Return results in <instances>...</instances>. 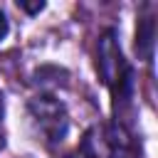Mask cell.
Segmentation results:
<instances>
[{
  "mask_svg": "<svg viewBox=\"0 0 158 158\" xmlns=\"http://www.w3.org/2000/svg\"><path fill=\"white\" fill-rule=\"evenodd\" d=\"M96 72L101 77V81L111 89V96H114V114H116V126L126 128V116L133 106V69L131 64L126 62L123 52H121V44H118V37L114 30H106L101 32L99 42H96ZM128 131V128H126Z\"/></svg>",
  "mask_w": 158,
  "mask_h": 158,
  "instance_id": "6da1fadb",
  "label": "cell"
},
{
  "mask_svg": "<svg viewBox=\"0 0 158 158\" xmlns=\"http://www.w3.org/2000/svg\"><path fill=\"white\" fill-rule=\"evenodd\" d=\"M84 158H136L131 133L121 126L96 123L81 138Z\"/></svg>",
  "mask_w": 158,
  "mask_h": 158,
  "instance_id": "7a4b0ae2",
  "label": "cell"
},
{
  "mask_svg": "<svg viewBox=\"0 0 158 158\" xmlns=\"http://www.w3.org/2000/svg\"><path fill=\"white\" fill-rule=\"evenodd\" d=\"M32 121L37 123L40 133L47 138V143L57 146L64 141L69 131V114L67 106L54 96V94H35L27 104Z\"/></svg>",
  "mask_w": 158,
  "mask_h": 158,
  "instance_id": "3957f363",
  "label": "cell"
},
{
  "mask_svg": "<svg viewBox=\"0 0 158 158\" xmlns=\"http://www.w3.org/2000/svg\"><path fill=\"white\" fill-rule=\"evenodd\" d=\"M153 40H156V20L151 15H143L136 27V52L146 62L153 57Z\"/></svg>",
  "mask_w": 158,
  "mask_h": 158,
  "instance_id": "277c9868",
  "label": "cell"
},
{
  "mask_svg": "<svg viewBox=\"0 0 158 158\" xmlns=\"http://www.w3.org/2000/svg\"><path fill=\"white\" fill-rule=\"evenodd\" d=\"M67 72L59 67H40L35 72V86L40 89V94H52L57 86L67 84Z\"/></svg>",
  "mask_w": 158,
  "mask_h": 158,
  "instance_id": "5b68a950",
  "label": "cell"
},
{
  "mask_svg": "<svg viewBox=\"0 0 158 158\" xmlns=\"http://www.w3.org/2000/svg\"><path fill=\"white\" fill-rule=\"evenodd\" d=\"M17 7H20V10H25V12H30V15H37V12H42V10H44V2H42V0H37V2L20 0V2H17Z\"/></svg>",
  "mask_w": 158,
  "mask_h": 158,
  "instance_id": "8992f818",
  "label": "cell"
},
{
  "mask_svg": "<svg viewBox=\"0 0 158 158\" xmlns=\"http://www.w3.org/2000/svg\"><path fill=\"white\" fill-rule=\"evenodd\" d=\"M7 32H10V22H7V17H5V12L0 10V42L7 37Z\"/></svg>",
  "mask_w": 158,
  "mask_h": 158,
  "instance_id": "52a82bcc",
  "label": "cell"
},
{
  "mask_svg": "<svg viewBox=\"0 0 158 158\" xmlns=\"http://www.w3.org/2000/svg\"><path fill=\"white\" fill-rule=\"evenodd\" d=\"M5 146V133H2V128H0V148Z\"/></svg>",
  "mask_w": 158,
  "mask_h": 158,
  "instance_id": "ba28073f",
  "label": "cell"
},
{
  "mask_svg": "<svg viewBox=\"0 0 158 158\" xmlns=\"http://www.w3.org/2000/svg\"><path fill=\"white\" fill-rule=\"evenodd\" d=\"M2 109H5V104H2V94H0V121H2Z\"/></svg>",
  "mask_w": 158,
  "mask_h": 158,
  "instance_id": "9c48e42d",
  "label": "cell"
},
{
  "mask_svg": "<svg viewBox=\"0 0 158 158\" xmlns=\"http://www.w3.org/2000/svg\"><path fill=\"white\" fill-rule=\"evenodd\" d=\"M67 158H77V156H67Z\"/></svg>",
  "mask_w": 158,
  "mask_h": 158,
  "instance_id": "30bf717a",
  "label": "cell"
}]
</instances>
